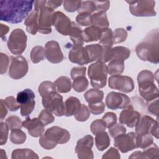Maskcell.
Returning <instances> with one entry per match:
<instances>
[{
  "label": "cell",
  "instance_id": "cell-31",
  "mask_svg": "<svg viewBox=\"0 0 159 159\" xmlns=\"http://www.w3.org/2000/svg\"><path fill=\"white\" fill-rule=\"evenodd\" d=\"M84 97L89 104L98 103L102 101L104 98V93L98 89L92 88L84 93Z\"/></svg>",
  "mask_w": 159,
  "mask_h": 159
},
{
  "label": "cell",
  "instance_id": "cell-28",
  "mask_svg": "<svg viewBox=\"0 0 159 159\" xmlns=\"http://www.w3.org/2000/svg\"><path fill=\"white\" fill-rule=\"evenodd\" d=\"M53 83L57 91L60 93H68L71 91L72 87L71 80L65 76L58 77Z\"/></svg>",
  "mask_w": 159,
  "mask_h": 159
},
{
  "label": "cell",
  "instance_id": "cell-61",
  "mask_svg": "<svg viewBox=\"0 0 159 159\" xmlns=\"http://www.w3.org/2000/svg\"><path fill=\"white\" fill-rule=\"evenodd\" d=\"M63 2V1H62L49 0V1H47L46 6L53 10V9L57 8L58 7L60 6Z\"/></svg>",
  "mask_w": 159,
  "mask_h": 159
},
{
  "label": "cell",
  "instance_id": "cell-32",
  "mask_svg": "<svg viewBox=\"0 0 159 159\" xmlns=\"http://www.w3.org/2000/svg\"><path fill=\"white\" fill-rule=\"evenodd\" d=\"M110 138L105 131L98 133L95 137V144L98 150L103 151L110 145Z\"/></svg>",
  "mask_w": 159,
  "mask_h": 159
},
{
  "label": "cell",
  "instance_id": "cell-18",
  "mask_svg": "<svg viewBox=\"0 0 159 159\" xmlns=\"http://www.w3.org/2000/svg\"><path fill=\"white\" fill-rule=\"evenodd\" d=\"M68 58L72 63L80 65L90 63L86 49L81 44H73L68 53Z\"/></svg>",
  "mask_w": 159,
  "mask_h": 159
},
{
  "label": "cell",
  "instance_id": "cell-44",
  "mask_svg": "<svg viewBox=\"0 0 159 159\" xmlns=\"http://www.w3.org/2000/svg\"><path fill=\"white\" fill-rule=\"evenodd\" d=\"M90 116L89 108L84 104H81L80 109L75 115V119L80 122H84L88 119Z\"/></svg>",
  "mask_w": 159,
  "mask_h": 159
},
{
  "label": "cell",
  "instance_id": "cell-56",
  "mask_svg": "<svg viewBox=\"0 0 159 159\" xmlns=\"http://www.w3.org/2000/svg\"><path fill=\"white\" fill-rule=\"evenodd\" d=\"M86 71V68L85 66H76L74 67L71 69L70 75L71 77L73 80L80 77L85 76Z\"/></svg>",
  "mask_w": 159,
  "mask_h": 159
},
{
  "label": "cell",
  "instance_id": "cell-39",
  "mask_svg": "<svg viewBox=\"0 0 159 159\" xmlns=\"http://www.w3.org/2000/svg\"><path fill=\"white\" fill-rule=\"evenodd\" d=\"M89 82L87 78L84 76H80L73 80L72 87L73 89L78 93H82L88 87Z\"/></svg>",
  "mask_w": 159,
  "mask_h": 159
},
{
  "label": "cell",
  "instance_id": "cell-10",
  "mask_svg": "<svg viewBox=\"0 0 159 159\" xmlns=\"http://www.w3.org/2000/svg\"><path fill=\"white\" fill-rule=\"evenodd\" d=\"M35 97L34 93L30 89H25L17 93L16 99L20 104V114L22 116H29L34 109Z\"/></svg>",
  "mask_w": 159,
  "mask_h": 159
},
{
  "label": "cell",
  "instance_id": "cell-21",
  "mask_svg": "<svg viewBox=\"0 0 159 159\" xmlns=\"http://www.w3.org/2000/svg\"><path fill=\"white\" fill-rule=\"evenodd\" d=\"M143 150V152L140 151L134 152L129 156V158H158V147L155 143H153L150 147Z\"/></svg>",
  "mask_w": 159,
  "mask_h": 159
},
{
  "label": "cell",
  "instance_id": "cell-14",
  "mask_svg": "<svg viewBox=\"0 0 159 159\" xmlns=\"http://www.w3.org/2000/svg\"><path fill=\"white\" fill-rule=\"evenodd\" d=\"M94 144V139L90 135H87L80 139L75 147V152L80 159H93V152L91 150Z\"/></svg>",
  "mask_w": 159,
  "mask_h": 159
},
{
  "label": "cell",
  "instance_id": "cell-26",
  "mask_svg": "<svg viewBox=\"0 0 159 159\" xmlns=\"http://www.w3.org/2000/svg\"><path fill=\"white\" fill-rule=\"evenodd\" d=\"M130 55V51L129 48L123 46H117L111 48V60H119L124 62Z\"/></svg>",
  "mask_w": 159,
  "mask_h": 159
},
{
  "label": "cell",
  "instance_id": "cell-60",
  "mask_svg": "<svg viewBox=\"0 0 159 159\" xmlns=\"http://www.w3.org/2000/svg\"><path fill=\"white\" fill-rule=\"evenodd\" d=\"M158 109H159V106H158V99L157 98L155 101H152L148 106V111L155 116L157 117V118L158 119Z\"/></svg>",
  "mask_w": 159,
  "mask_h": 159
},
{
  "label": "cell",
  "instance_id": "cell-24",
  "mask_svg": "<svg viewBox=\"0 0 159 159\" xmlns=\"http://www.w3.org/2000/svg\"><path fill=\"white\" fill-rule=\"evenodd\" d=\"M65 116L69 117L75 116L81 107V104L80 100L73 96H71L65 101Z\"/></svg>",
  "mask_w": 159,
  "mask_h": 159
},
{
  "label": "cell",
  "instance_id": "cell-27",
  "mask_svg": "<svg viewBox=\"0 0 159 159\" xmlns=\"http://www.w3.org/2000/svg\"><path fill=\"white\" fill-rule=\"evenodd\" d=\"M84 48L87 52L89 62L98 61L102 52V46L99 43H96L87 45Z\"/></svg>",
  "mask_w": 159,
  "mask_h": 159
},
{
  "label": "cell",
  "instance_id": "cell-53",
  "mask_svg": "<svg viewBox=\"0 0 159 159\" xmlns=\"http://www.w3.org/2000/svg\"><path fill=\"white\" fill-rule=\"evenodd\" d=\"M4 101L7 107L10 110V111H17L20 107V104L17 102V99L13 96L7 97Z\"/></svg>",
  "mask_w": 159,
  "mask_h": 159
},
{
  "label": "cell",
  "instance_id": "cell-57",
  "mask_svg": "<svg viewBox=\"0 0 159 159\" xmlns=\"http://www.w3.org/2000/svg\"><path fill=\"white\" fill-rule=\"evenodd\" d=\"M0 71L1 74L2 75L7 71L9 63V59L7 55L3 53H0Z\"/></svg>",
  "mask_w": 159,
  "mask_h": 159
},
{
  "label": "cell",
  "instance_id": "cell-45",
  "mask_svg": "<svg viewBox=\"0 0 159 159\" xmlns=\"http://www.w3.org/2000/svg\"><path fill=\"white\" fill-rule=\"evenodd\" d=\"M94 11H96V6L93 1H81L78 12H86L91 14Z\"/></svg>",
  "mask_w": 159,
  "mask_h": 159
},
{
  "label": "cell",
  "instance_id": "cell-9",
  "mask_svg": "<svg viewBox=\"0 0 159 159\" xmlns=\"http://www.w3.org/2000/svg\"><path fill=\"white\" fill-rule=\"evenodd\" d=\"M135 127L137 135L150 134L156 139H158V120H155L150 116L145 115L139 119Z\"/></svg>",
  "mask_w": 159,
  "mask_h": 159
},
{
  "label": "cell",
  "instance_id": "cell-36",
  "mask_svg": "<svg viewBox=\"0 0 159 159\" xmlns=\"http://www.w3.org/2000/svg\"><path fill=\"white\" fill-rule=\"evenodd\" d=\"M45 51L43 47L40 45L35 46L30 52V59L32 63H37L45 58Z\"/></svg>",
  "mask_w": 159,
  "mask_h": 159
},
{
  "label": "cell",
  "instance_id": "cell-38",
  "mask_svg": "<svg viewBox=\"0 0 159 159\" xmlns=\"http://www.w3.org/2000/svg\"><path fill=\"white\" fill-rule=\"evenodd\" d=\"M99 44L112 47L114 43L112 41V30L109 27L102 29V33L99 39Z\"/></svg>",
  "mask_w": 159,
  "mask_h": 159
},
{
  "label": "cell",
  "instance_id": "cell-4",
  "mask_svg": "<svg viewBox=\"0 0 159 159\" xmlns=\"http://www.w3.org/2000/svg\"><path fill=\"white\" fill-rule=\"evenodd\" d=\"M46 2L45 0L35 1L34 2V9L39 12L38 32L43 34H48L52 32L54 15L53 10L46 6Z\"/></svg>",
  "mask_w": 159,
  "mask_h": 159
},
{
  "label": "cell",
  "instance_id": "cell-37",
  "mask_svg": "<svg viewBox=\"0 0 159 159\" xmlns=\"http://www.w3.org/2000/svg\"><path fill=\"white\" fill-rule=\"evenodd\" d=\"M26 134L21 129H16L11 130L10 134V140L12 143L17 145L22 144L26 140Z\"/></svg>",
  "mask_w": 159,
  "mask_h": 159
},
{
  "label": "cell",
  "instance_id": "cell-43",
  "mask_svg": "<svg viewBox=\"0 0 159 159\" xmlns=\"http://www.w3.org/2000/svg\"><path fill=\"white\" fill-rule=\"evenodd\" d=\"M6 123L10 130L16 129H21L22 126V122L21 119L16 116H11L6 120Z\"/></svg>",
  "mask_w": 159,
  "mask_h": 159
},
{
  "label": "cell",
  "instance_id": "cell-29",
  "mask_svg": "<svg viewBox=\"0 0 159 159\" xmlns=\"http://www.w3.org/2000/svg\"><path fill=\"white\" fill-rule=\"evenodd\" d=\"M91 25H94L100 29L108 28L109 22L106 12H97L91 15Z\"/></svg>",
  "mask_w": 159,
  "mask_h": 159
},
{
  "label": "cell",
  "instance_id": "cell-52",
  "mask_svg": "<svg viewBox=\"0 0 159 159\" xmlns=\"http://www.w3.org/2000/svg\"><path fill=\"white\" fill-rule=\"evenodd\" d=\"M88 108L92 114L94 115H99L102 114L105 110V104L101 101L98 103L89 104Z\"/></svg>",
  "mask_w": 159,
  "mask_h": 159
},
{
  "label": "cell",
  "instance_id": "cell-12",
  "mask_svg": "<svg viewBox=\"0 0 159 159\" xmlns=\"http://www.w3.org/2000/svg\"><path fill=\"white\" fill-rule=\"evenodd\" d=\"M109 87L123 93H130L134 89V83L132 78L128 76L113 75L109 78Z\"/></svg>",
  "mask_w": 159,
  "mask_h": 159
},
{
  "label": "cell",
  "instance_id": "cell-7",
  "mask_svg": "<svg viewBox=\"0 0 159 159\" xmlns=\"http://www.w3.org/2000/svg\"><path fill=\"white\" fill-rule=\"evenodd\" d=\"M27 37L24 31L21 29L13 30L7 40V47L14 55L22 54L27 47Z\"/></svg>",
  "mask_w": 159,
  "mask_h": 159
},
{
  "label": "cell",
  "instance_id": "cell-40",
  "mask_svg": "<svg viewBox=\"0 0 159 159\" xmlns=\"http://www.w3.org/2000/svg\"><path fill=\"white\" fill-rule=\"evenodd\" d=\"M57 91L54 83L50 81H45L40 83L38 88V92L42 98L45 97L53 91Z\"/></svg>",
  "mask_w": 159,
  "mask_h": 159
},
{
  "label": "cell",
  "instance_id": "cell-30",
  "mask_svg": "<svg viewBox=\"0 0 159 159\" xmlns=\"http://www.w3.org/2000/svg\"><path fill=\"white\" fill-rule=\"evenodd\" d=\"M11 158L12 159H38V155L29 148H17L12 151Z\"/></svg>",
  "mask_w": 159,
  "mask_h": 159
},
{
  "label": "cell",
  "instance_id": "cell-16",
  "mask_svg": "<svg viewBox=\"0 0 159 159\" xmlns=\"http://www.w3.org/2000/svg\"><path fill=\"white\" fill-rule=\"evenodd\" d=\"M53 25L61 35H70L72 27V21L62 12L56 11L54 12Z\"/></svg>",
  "mask_w": 159,
  "mask_h": 159
},
{
  "label": "cell",
  "instance_id": "cell-17",
  "mask_svg": "<svg viewBox=\"0 0 159 159\" xmlns=\"http://www.w3.org/2000/svg\"><path fill=\"white\" fill-rule=\"evenodd\" d=\"M45 57L48 61L52 63H59L64 58L59 43L55 40H50L45 45Z\"/></svg>",
  "mask_w": 159,
  "mask_h": 159
},
{
  "label": "cell",
  "instance_id": "cell-13",
  "mask_svg": "<svg viewBox=\"0 0 159 159\" xmlns=\"http://www.w3.org/2000/svg\"><path fill=\"white\" fill-rule=\"evenodd\" d=\"M114 146L122 153H127L137 148V134L130 132L116 137L114 138Z\"/></svg>",
  "mask_w": 159,
  "mask_h": 159
},
{
  "label": "cell",
  "instance_id": "cell-5",
  "mask_svg": "<svg viewBox=\"0 0 159 159\" xmlns=\"http://www.w3.org/2000/svg\"><path fill=\"white\" fill-rule=\"evenodd\" d=\"M107 66L104 63L96 61L88 67V75L91 80V84L95 89L104 88L107 82Z\"/></svg>",
  "mask_w": 159,
  "mask_h": 159
},
{
  "label": "cell",
  "instance_id": "cell-6",
  "mask_svg": "<svg viewBox=\"0 0 159 159\" xmlns=\"http://www.w3.org/2000/svg\"><path fill=\"white\" fill-rule=\"evenodd\" d=\"M131 14L137 17L155 16V1L153 0L126 1Z\"/></svg>",
  "mask_w": 159,
  "mask_h": 159
},
{
  "label": "cell",
  "instance_id": "cell-46",
  "mask_svg": "<svg viewBox=\"0 0 159 159\" xmlns=\"http://www.w3.org/2000/svg\"><path fill=\"white\" fill-rule=\"evenodd\" d=\"M76 22L81 26L91 25V15L89 13H78L76 17Z\"/></svg>",
  "mask_w": 159,
  "mask_h": 159
},
{
  "label": "cell",
  "instance_id": "cell-35",
  "mask_svg": "<svg viewBox=\"0 0 159 159\" xmlns=\"http://www.w3.org/2000/svg\"><path fill=\"white\" fill-rule=\"evenodd\" d=\"M124 63L119 60H111L107 66V73L113 75H119L123 73L124 70Z\"/></svg>",
  "mask_w": 159,
  "mask_h": 159
},
{
  "label": "cell",
  "instance_id": "cell-1",
  "mask_svg": "<svg viewBox=\"0 0 159 159\" xmlns=\"http://www.w3.org/2000/svg\"><path fill=\"white\" fill-rule=\"evenodd\" d=\"M34 1L2 0L0 1L1 20L11 24H18L29 16Z\"/></svg>",
  "mask_w": 159,
  "mask_h": 159
},
{
  "label": "cell",
  "instance_id": "cell-11",
  "mask_svg": "<svg viewBox=\"0 0 159 159\" xmlns=\"http://www.w3.org/2000/svg\"><path fill=\"white\" fill-rule=\"evenodd\" d=\"M28 62L23 56L11 57V63L9 70V75L11 78L19 80L23 78L28 72Z\"/></svg>",
  "mask_w": 159,
  "mask_h": 159
},
{
  "label": "cell",
  "instance_id": "cell-41",
  "mask_svg": "<svg viewBox=\"0 0 159 159\" xmlns=\"http://www.w3.org/2000/svg\"><path fill=\"white\" fill-rule=\"evenodd\" d=\"M153 143V139L150 134L145 135H137V148L145 149Z\"/></svg>",
  "mask_w": 159,
  "mask_h": 159
},
{
  "label": "cell",
  "instance_id": "cell-33",
  "mask_svg": "<svg viewBox=\"0 0 159 159\" xmlns=\"http://www.w3.org/2000/svg\"><path fill=\"white\" fill-rule=\"evenodd\" d=\"M155 75L149 70H144L141 71L137 76V82L139 87H142L148 84L154 83Z\"/></svg>",
  "mask_w": 159,
  "mask_h": 159
},
{
  "label": "cell",
  "instance_id": "cell-49",
  "mask_svg": "<svg viewBox=\"0 0 159 159\" xmlns=\"http://www.w3.org/2000/svg\"><path fill=\"white\" fill-rule=\"evenodd\" d=\"M109 135L112 138L114 139L120 135L125 134L126 128L120 123L115 124L114 125L109 128Z\"/></svg>",
  "mask_w": 159,
  "mask_h": 159
},
{
  "label": "cell",
  "instance_id": "cell-20",
  "mask_svg": "<svg viewBox=\"0 0 159 159\" xmlns=\"http://www.w3.org/2000/svg\"><path fill=\"white\" fill-rule=\"evenodd\" d=\"M22 126L27 129L29 135L34 137L42 136L45 131V125L36 117L33 119L27 117L22 122Z\"/></svg>",
  "mask_w": 159,
  "mask_h": 159
},
{
  "label": "cell",
  "instance_id": "cell-42",
  "mask_svg": "<svg viewBox=\"0 0 159 159\" xmlns=\"http://www.w3.org/2000/svg\"><path fill=\"white\" fill-rule=\"evenodd\" d=\"M127 37V32L123 28H117L112 32L113 43H120L124 42Z\"/></svg>",
  "mask_w": 159,
  "mask_h": 159
},
{
  "label": "cell",
  "instance_id": "cell-58",
  "mask_svg": "<svg viewBox=\"0 0 159 159\" xmlns=\"http://www.w3.org/2000/svg\"><path fill=\"white\" fill-rule=\"evenodd\" d=\"M95 6L96 11L97 12H106L110 7V2L109 1H93Z\"/></svg>",
  "mask_w": 159,
  "mask_h": 159
},
{
  "label": "cell",
  "instance_id": "cell-25",
  "mask_svg": "<svg viewBox=\"0 0 159 159\" xmlns=\"http://www.w3.org/2000/svg\"><path fill=\"white\" fill-rule=\"evenodd\" d=\"M38 16V11L34 9V11L29 14L24 22L27 31L32 35H35L39 30Z\"/></svg>",
  "mask_w": 159,
  "mask_h": 159
},
{
  "label": "cell",
  "instance_id": "cell-19",
  "mask_svg": "<svg viewBox=\"0 0 159 159\" xmlns=\"http://www.w3.org/2000/svg\"><path fill=\"white\" fill-rule=\"evenodd\" d=\"M140 118V114L135 111L133 106L130 104L121 111L119 120L121 124H125L128 127L132 128L135 126Z\"/></svg>",
  "mask_w": 159,
  "mask_h": 159
},
{
  "label": "cell",
  "instance_id": "cell-3",
  "mask_svg": "<svg viewBox=\"0 0 159 159\" xmlns=\"http://www.w3.org/2000/svg\"><path fill=\"white\" fill-rule=\"evenodd\" d=\"M70 132L58 126H53L46 130L45 134L40 136L39 143L46 150L54 148L58 143L63 144L69 141Z\"/></svg>",
  "mask_w": 159,
  "mask_h": 159
},
{
  "label": "cell",
  "instance_id": "cell-48",
  "mask_svg": "<svg viewBox=\"0 0 159 159\" xmlns=\"http://www.w3.org/2000/svg\"><path fill=\"white\" fill-rule=\"evenodd\" d=\"M106 125L105 122L102 119H96L94 120L90 125L91 131L93 134H96L98 133L105 131Z\"/></svg>",
  "mask_w": 159,
  "mask_h": 159
},
{
  "label": "cell",
  "instance_id": "cell-34",
  "mask_svg": "<svg viewBox=\"0 0 159 159\" xmlns=\"http://www.w3.org/2000/svg\"><path fill=\"white\" fill-rule=\"evenodd\" d=\"M82 29L81 27L76 24L75 22L72 21V27L70 34V38L73 42V44H81L83 45V39L82 35Z\"/></svg>",
  "mask_w": 159,
  "mask_h": 159
},
{
  "label": "cell",
  "instance_id": "cell-47",
  "mask_svg": "<svg viewBox=\"0 0 159 159\" xmlns=\"http://www.w3.org/2000/svg\"><path fill=\"white\" fill-rule=\"evenodd\" d=\"M38 118L42 122V123L45 125L52 123L55 120V117L53 116L52 112L45 109L41 111Z\"/></svg>",
  "mask_w": 159,
  "mask_h": 159
},
{
  "label": "cell",
  "instance_id": "cell-59",
  "mask_svg": "<svg viewBox=\"0 0 159 159\" xmlns=\"http://www.w3.org/2000/svg\"><path fill=\"white\" fill-rule=\"evenodd\" d=\"M120 156L118 152V150L114 148L111 147L102 157V159H109V158H116L119 159L120 158Z\"/></svg>",
  "mask_w": 159,
  "mask_h": 159
},
{
  "label": "cell",
  "instance_id": "cell-23",
  "mask_svg": "<svg viewBox=\"0 0 159 159\" xmlns=\"http://www.w3.org/2000/svg\"><path fill=\"white\" fill-rule=\"evenodd\" d=\"M101 29L94 25H90L84 29L82 32L83 41L87 43L98 41L101 37Z\"/></svg>",
  "mask_w": 159,
  "mask_h": 159
},
{
  "label": "cell",
  "instance_id": "cell-22",
  "mask_svg": "<svg viewBox=\"0 0 159 159\" xmlns=\"http://www.w3.org/2000/svg\"><path fill=\"white\" fill-rule=\"evenodd\" d=\"M139 91L142 98L147 102L152 101L158 98V89L155 83L139 87Z\"/></svg>",
  "mask_w": 159,
  "mask_h": 159
},
{
  "label": "cell",
  "instance_id": "cell-54",
  "mask_svg": "<svg viewBox=\"0 0 159 159\" xmlns=\"http://www.w3.org/2000/svg\"><path fill=\"white\" fill-rule=\"evenodd\" d=\"M102 46V52L101 55L98 60V61L102 63H106L111 60V47L108 46Z\"/></svg>",
  "mask_w": 159,
  "mask_h": 159
},
{
  "label": "cell",
  "instance_id": "cell-63",
  "mask_svg": "<svg viewBox=\"0 0 159 159\" xmlns=\"http://www.w3.org/2000/svg\"><path fill=\"white\" fill-rule=\"evenodd\" d=\"M0 29H1V37L2 38L3 36L5 35L9 32V27L3 24H0Z\"/></svg>",
  "mask_w": 159,
  "mask_h": 159
},
{
  "label": "cell",
  "instance_id": "cell-8",
  "mask_svg": "<svg viewBox=\"0 0 159 159\" xmlns=\"http://www.w3.org/2000/svg\"><path fill=\"white\" fill-rule=\"evenodd\" d=\"M42 104L45 109L61 117L65 115V105L63 97L57 91H53L45 97L42 98Z\"/></svg>",
  "mask_w": 159,
  "mask_h": 159
},
{
  "label": "cell",
  "instance_id": "cell-15",
  "mask_svg": "<svg viewBox=\"0 0 159 159\" xmlns=\"http://www.w3.org/2000/svg\"><path fill=\"white\" fill-rule=\"evenodd\" d=\"M106 104L112 110L124 109L130 104V100L126 94L112 91L108 93L106 98Z\"/></svg>",
  "mask_w": 159,
  "mask_h": 159
},
{
  "label": "cell",
  "instance_id": "cell-62",
  "mask_svg": "<svg viewBox=\"0 0 159 159\" xmlns=\"http://www.w3.org/2000/svg\"><path fill=\"white\" fill-rule=\"evenodd\" d=\"M1 111V120H3V119L6 117V116L7 114V110L6 108V105L4 102V99H1V107H0Z\"/></svg>",
  "mask_w": 159,
  "mask_h": 159
},
{
  "label": "cell",
  "instance_id": "cell-51",
  "mask_svg": "<svg viewBox=\"0 0 159 159\" xmlns=\"http://www.w3.org/2000/svg\"><path fill=\"white\" fill-rule=\"evenodd\" d=\"M102 119L106 124L107 128H110L117 122V116L116 114L112 112H106L102 117Z\"/></svg>",
  "mask_w": 159,
  "mask_h": 159
},
{
  "label": "cell",
  "instance_id": "cell-2",
  "mask_svg": "<svg viewBox=\"0 0 159 159\" xmlns=\"http://www.w3.org/2000/svg\"><path fill=\"white\" fill-rule=\"evenodd\" d=\"M135 52L141 60L158 64L159 62L158 29L151 30L137 45Z\"/></svg>",
  "mask_w": 159,
  "mask_h": 159
},
{
  "label": "cell",
  "instance_id": "cell-55",
  "mask_svg": "<svg viewBox=\"0 0 159 159\" xmlns=\"http://www.w3.org/2000/svg\"><path fill=\"white\" fill-rule=\"evenodd\" d=\"M1 135H0V145H4L7 140L8 136V131L9 128L6 124V123L1 122Z\"/></svg>",
  "mask_w": 159,
  "mask_h": 159
},
{
  "label": "cell",
  "instance_id": "cell-50",
  "mask_svg": "<svg viewBox=\"0 0 159 159\" xmlns=\"http://www.w3.org/2000/svg\"><path fill=\"white\" fill-rule=\"evenodd\" d=\"M63 3L65 10L69 12H73L78 11L81 3V1H65Z\"/></svg>",
  "mask_w": 159,
  "mask_h": 159
}]
</instances>
